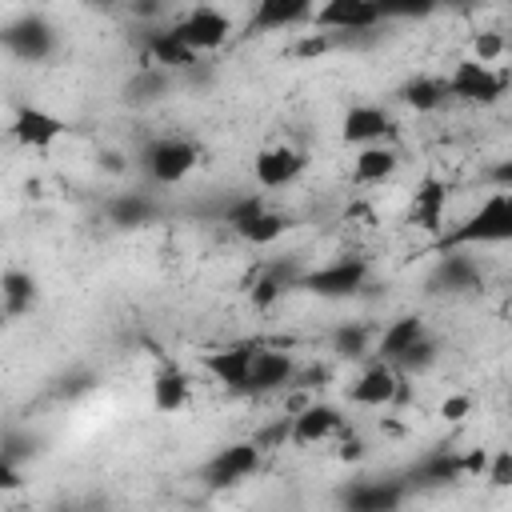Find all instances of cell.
I'll use <instances>...</instances> for the list:
<instances>
[{"instance_id": "6da1fadb", "label": "cell", "mask_w": 512, "mask_h": 512, "mask_svg": "<svg viewBox=\"0 0 512 512\" xmlns=\"http://www.w3.org/2000/svg\"><path fill=\"white\" fill-rule=\"evenodd\" d=\"M484 244H512V192L496 188L468 220H460L452 232H444L440 252H464V248H484Z\"/></svg>"}, {"instance_id": "7a4b0ae2", "label": "cell", "mask_w": 512, "mask_h": 512, "mask_svg": "<svg viewBox=\"0 0 512 512\" xmlns=\"http://www.w3.org/2000/svg\"><path fill=\"white\" fill-rule=\"evenodd\" d=\"M200 160V148L180 136H160L144 148V168L156 184H180Z\"/></svg>"}, {"instance_id": "3957f363", "label": "cell", "mask_w": 512, "mask_h": 512, "mask_svg": "<svg viewBox=\"0 0 512 512\" xmlns=\"http://www.w3.org/2000/svg\"><path fill=\"white\" fill-rule=\"evenodd\" d=\"M368 280V264L364 260H336V264H324L316 272H304L296 284L312 296H324V300H344V296H356Z\"/></svg>"}, {"instance_id": "277c9868", "label": "cell", "mask_w": 512, "mask_h": 512, "mask_svg": "<svg viewBox=\"0 0 512 512\" xmlns=\"http://www.w3.org/2000/svg\"><path fill=\"white\" fill-rule=\"evenodd\" d=\"M260 444L256 440H236V444H224L208 464H204V484L208 488H232L240 480H248L256 468H260Z\"/></svg>"}, {"instance_id": "5b68a950", "label": "cell", "mask_w": 512, "mask_h": 512, "mask_svg": "<svg viewBox=\"0 0 512 512\" xmlns=\"http://www.w3.org/2000/svg\"><path fill=\"white\" fill-rule=\"evenodd\" d=\"M448 96L468 104H496L504 96V76L492 72L484 60H460L448 76Z\"/></svg>"}, {"instance_id": "8992f818", "label": "cell", "mask_w": 512, "mask_h": 512, "mask_svg": "<svg viewBox=\"0 0 512 512\" xmlns=\"http://www.w3.org/2000/svg\"><path fill=\"white\" fill-rule=\"evenodd\" d=\"M172 32H176V36H180L188 48H196V52H212V48H220V44L228 40L232 20H228L220 8L200 4V8L184 12V16L172 24Z\"/></svg>"}, {"instance_id": "52a82bcc", "label": "cell", "mask_w": 512, "mask_h": 512, "mask_svg": "<svg viewBox=\"0 0 512 512\" xmlns=\"http://www.w3.org/2000/svg\"><path fill=\"white\" fill-rule=\"evenodd\" d=\"M4 44L20 60H44L56 48V32H52V24L44 16H20V20H12L4 28Z\"/></svg>"}, {"instance_id": "ba28073f", "label": "cell", "mask_w": 512, "mask_h": 512, "mask_svg": "<svg viewBox=\"0 0 512 512\" xmlns=\"http://www.w3.org/2000/svg\"><path fill=\"white\" fill-rule=\"evenodd\" d=\"M304 152L300 148H288V144H272V148H260L256 152V184L260 188H284L292 184L300 172H304Z\"/></svg>"}, {"instance_id": "9c48e42d", "label": "cell", "mask_w": 512, "mask_h": 512, "mask_svg": "<svg viewBox=\"0 0 512 512\" xmlns=\"http://www.w3.org/2000/svg\"><path fill=\"white\" fill-rule=\"evenodd\" d=\"M348 396H352V404H364V408H384V404L400 400V396H404V388H400L396 364H388V360L372 364V368H368V372L348 388Z\"/></svg>"}, {"instance_id": "30bf717a", "label": "cell", "mask_w": 512, "mask_h": 512, "mask_svg": "<svg viewBox=\"0 0 512 512\" xmlns=\"http://www.w3.org/2000/svg\"><path fill=\"white\" fill-rule=\"evenodd\" d=\"M392 132H396L392 116L376 104H352L340 124L344 144H376V140H392Z\"/></svg>"}, {"instance_id": "8fae6325", "label": "cell", "mask_w": 512, "mask_h": 512, "mask_svg": "<svg viewBox=\"0 0 512 512\" xmlns=\"http://www.w3.org/2000/svg\"><path fill=\"white\" fill-rule=\"evenodd\" d=\"M340 504L352 512H392L404 504V484L400 480H360L340 492Z\"/></svg>"}, {"instance_id": "7c38bea8", "label": "cell", "mask_w": 512, "mask_h": 512, "mask_svg": "<svg viewBox=\"0 0 512 512\" xmlns=\"http://www.w3.org/2000/svg\"><path fill=\"white\" fill-rule=\"evenodd\" d=\"M296 380V364L288 352H268V348H256V360H252V372H248V384L244 392L252 396H264V392H276L284 384Z\"/></svg>"}, {"instance_id": "4fadbf2b", "label": "cell", "mask_w": 512, "mask_h": 512, "mask_svg": "<svg viewBox=\"0 0 512 512\" xmlns=\"http://www.w3.org/2000/svg\"><path fill=\"white\" fill-rule=\"evenodd\" d=\"M320 28H340V32H364L372 24H380V8L376 0H324V8L316 12Z\"/></svg>"}, {"instance_id": "5bb4252c", "label": "cell", "mask_w": 512, "mask_h": 512, "mask_svg": "<svg viewBox=\"0 0 512 512\" xmlns=\"http://www.w3.org/2000/svg\"><path fill=\"white\" fill-rule=\"evenodd\" d=\"M444 208H448V184L440 176H424L420 188L412 192L408 220L420 224L424 232H440L444 228Z\"/></svg>"}, {"instance_id": "9a60e30c", "label": "cell", "mask_w": 512, "mask_h": 512, "mask_svg": "<svg viewBox=\"0 0 512 512\" xmlns=\"http://www.w3.org/2000/svg\"><path fill=\"white\" fill-rule=\"evenodd\" d=\"M256 348H260V344H228V348H220V352H208L204 364H208V372H212L220 384L244 392L248 372H252V360H256Z\"/></svg>"}, {"instance_id": "2e32d148", "label": "cell", "mask_w": 512, "mask_h": 512, "mask_svg": "<svg viewBox=\"0 0 512 512\" xmlns=\"http://www.w3.org/2000/svg\"><path fill=\"white\" fill-rule=\"evenodd\" d=\"M68 132V124L60 120V116H52V112H44V108H20L16 112V120H12V136L20 140V144H28V148H48L52 140H60Z\"/></svg>"}, {"instance_id": "e0dca14e", "label": "cell", "mask_w": 512, "mask_h": 512, "mask_svg": "<svg viewBox=\"0 0 512 512\" xmlns=\"http://www.w3.org/2000/svg\"><path fill=\"white\" fill-rule=\"evenodd\" d=\"M344 428V416L340 408L332 404H308L292 416V440L296 444H320V440H332L336 432Z\"/></svg>"}, {"instance_id": "ac0fdd59", "label": "cell", "mask_w": 512, "mask_h": 512, "mask_svg": "<svg viewBox=\"0 0 512 512\" xmlns=\"http://www.w3.org/2000/svg\"><path fill=\"white\" fill-rule=\"evenodd\" d=\"M312 16V0H256L248 16V32H280Z\"/></svg>"}, {"instance_id": "d6986e66", "label": "cell", "mask_w": 512, "mask_h": 512, "mask_svg": "<svg viewBox=\"0 0 512 512\" xmlns=\"http://www.w3.org/2000/svg\"><path fill=\"white\" fill-rule=\"evenodd\" d=\"M480 284H484V276H480L476 260H468L460 252H444L432 272V288H440V292H476Z\"/></svg>"}, {"instance_id": "ffe728a7", "label": "cell", "mask_w": 512, "mask_h": 512, "mask_svg": "<svg viewBox=\"0 0 512 512\" xmlns=\"http://www.w3.org/2000/svg\"><path fill=\"white\" fill-rule=\"evenodd\" d=\"M412 476L420 484H456V480H464V456L452 452V448H436V452L420 456V464L412 468Z\"/></svg>"}, {"instance_id": "44dd1931", "label": "cell", "mask_w": 512, "mask_h": 512, "mask_svg": "<svg viewBox=\"0 0 512 512\" xmlns=\"http://www.w3.org/2000/svg\"><path fill=\"white\" fill-rule=\"evenodd\" d=\"M420 336H428L420 316H396V320L384 328V336H380V348H376V352H380V360L396 364V360H400V356H404Z\"/></svg>"}, {"instance_id": "7402d4cb", "label": "cell", "mask_w": 512, "mask_h": 512, "mask_svg": "<svg viewBox=\"0 0 512 512\" xmlns=\"http://www.w3.org/2000/svg\"><path fill=\"white\" fill-rule=\"evenodd\" d=\"M196 48H188L172 28H164V32H152L148 36V60L152 64H160V68H192L196 64Z\"/></svg>"}, {"instance_id": "603a6c76", "label": "cell", "mask_w": 512, "mask_h": 512, "mask_svg": "<svg viewBox=\"0 0 512 512\" xmlns=\"http://www.w3.org/2000/svg\"><path fill=\"white\" fill-rule=\"evenodd\" d=\"M184 400H188V376H184V368L164 364V368L156 372V380H152V404H156L160 412H180Z\"/></svg>"}, {"instance_id": "cb8c5ba5", "label": "cell", "mask_w": 512, "mask_h": 512, "mask_svg": "<svg viewBox=\"0 0 512 512\" xmlns=\"http://www.w3.org/2000/svg\"><path fill=\"white\" fill-rule=\"evenodd\" d=\"M396 164H400V156H396L392 144H364V152L356 156V180L360 184H380L396 172Z\"/></svg>"}, {"instance_id": "d4e9b609", "label": "cell", "mask_w": 512, "mask_h": 512, "mask_svg": "<svg viewBox=\"0 0 512 512\" xmlns=\"http://www.w3.org/2000/svg\"><path fill=\"white\" fill-rule=\"evenodd\" d=\"M0 296H4V316L16 320L36 304V280L20 268H8L4 280H0Z\"/></svg>"}, {"instance_id": "484cf974", "label": "cell", "mask_w": 512, "mask_h": 512, "mask_svg": "<svg viewBox=\"0 0 512 512\" xmlns=\"http://www.w3.org/2000/svg\"><path fill=\"white\" fill-rule=\"evenodd\" d=\"M156 216V200L140 196V192H120L108 200V220L120 224V228H140Z\"/></svg>"}, {"instance_id": "4316f807", "label": "cell", "mask_w": 512, "mask_h": 512, "mask_svg": "<svg viewBox=\"0 0 512 512\" xmlns=\"http://www.w3.org/2000/svg\"><path fill=\"white\" fill-rule=\"evenodd\" d=\"M400 100H404L408 108H416V112H432V108H440V104L448 100V80L416 76V80H408V84L400 88Z\"/></svg>"}, {"instance_id": "83f0119b", "label": "cell", "mask_w": 512, "mask_h": 512, "mask_svg": "<svg viewBox=\"0 0 512 512\" xmlns=\"http://www.w3.org/2000/svg\"><path fill=\"white\" fill-rule=\"evenodd\" d=\"M284 228H288V216L284 212H276V208H264L260 216H252L248 224H240L236 232L248 240V244H272V240H280L284 236Z\"/></svg>"}, {"instance_id": "f1b7e54d", "label": "cell", "mask_w": 512, "mask_h": 512, "mask_svg": "<svg viewBox=\"0 0 512 512\" xmlns=\"http://www.w3.org/2000/svg\"><path fill=\"white\" fill-rule=\"evenodd\" d=\"M380 20H424L440 8V0H376Z\"/></svg>"}, {"instance_id": "f546056e", "label": "cell", "mask_w": 512, "mask_h": 512, "mask_svg": "<svg viewBox=\"0 0 512 512\" xmlns=\"http://www.w3.org/2000/svg\"><path fill=\"white\" fill-rule=\"evenodd\" d=\"M332 348H336V356H344V360H360V356L368 352V328H364V324H344V328H336V332H332Z\"/></svg>"}, {"instance_id": "4dcf8cb0", "label": "cell", "mask_w": 512, "mask_h": 512, "mask_svg": "<svg viewBox=\"0 0 512 512\" xmlns=\"http://www.w3.org/2000/svg\"><path fill=\"white\" fill-rule=\"evenodd\" d=\"M168 88V76H164V68L160 64H152V68H144L132 84H128V100H136V104H144V100H152V96H160Z\"/></svg>"}, {"instance_id": "1f68e13d", "label": "cell", "mask_w": 512, "mask_h": 512, "mask_svg": "<svg viewBox=\"0 0 512 512\" xmlns=\"http://www.w3.org/2000/svg\"><path fill=\"white\" fill-rule=\"evenodd\" d=\"M268 208V200L260 196V192H248V196H232L228 200V208H224V220L232 224V228H240V224H248L252 216H260Z\"/></svg>"}, {"instance_id": "d6a6232c", "label": "cell", "mask_w": 512, "mask_h": 512, "mask_svg": "<svg viewBox=\"0 0 512 512\" xmlns=\"http://www.w3.org/2000/svg\"><path fill=\"white\" fill-rule=\"evenodd\" d=\"M432 364H436V344H432L428 336H420V340L396 360L400 372H424V368H432Z\"/></svg>"}, {"instance_id": "836d02e7", "label": "cell", "mask_w": 512, "mask_h": 512, "mask_svg": "<svg viewBox=\"0 0 512 512\" xmlns=\"http://www.w3.org/2000/svg\"><path fill=\"white\" fill-rule=\"evenodd\" d=\"M484 480L496 484V488H508V484H512V452H508V448H504V452H492Z\"/></svg>"}, {"instance_id": "e575fe53", "label": "cell", "mask_w": 512, "mask_h": 512, "mask_svg": "<svg viewBox=\"0 0 512 512\" xmlns=\"http://www.w3.org/2000/svg\"><path fill=\"white\" fill-rule=\"evenodd\" d=\"M284 288H288V284H284L276 272H268V276H260V280H256V288H252V304H256V308H268Z\"/></svg>"}, {"instance_id": "d590c367", "label": "cell", "mask_w": 512, "mask_h": 512, "mask_svg": "<svg viewBox=\"0 0 512 512\" xmlns=\"http://www.w3.org/2000/svg\"><path fill=\"white\" fill-rule=\"evenodd\" d=\"M500 52H504V40H500L496 32H480V36H476V60L492 64Z\"/></svg>"}, {"instance_id": "8d00e7d4", "label": "cell", "mask_w": 512, "mask_h": 512, "mask_svg": "<svg viewBox=\"0 0 512 512\" xmlns=\"http://www.w3.org/2000/svg\"><path fill=\"white\" fill-rule=\"evenodd\" d=\"M468 408H472V400H468V396H448V400L440 404V416H444V420H464V416H468Z\"/></svg>"}, {"instance_id": "74e56055", "label": "cell", "mask_w": 512, "mask_h": 512, "mask_svg": "<svg viewBox=\"0 0 512 512\" xmlns=\"http://www.w3.org/2000/svg\"><path fill=\"white\" fill-rule=\"evenodd\" d=\"M488 180H492L496 188H508V192H512V156H508V160H500V164L488 172Z\"/></svg>"}, {"instance_id": "f35d334b", "label": "cell", "mask_w": 512, "mask_h": 512, "mask_svg": "<svg viewBox=\"0 0 512 512\" xmlns=\"http://www.w3.org/2000/svg\"><path fill=\"white\" fill-rule=\"evenodd\" d=\"M364 456V440L360 436H344L340 440V460H360Z\"/></svg>"}, {"instance_id": "ab89813d", "label": "cell", "mask_w": 512, "mask_h": 512, "mask_svg": "<svg viewBox=\"0 0 512 512\" xmlns=\"http://www.w3.org/2000/svg\"><path fill=\"white\" fill-rule=\"evenodd\" d=\"M0 488H4V492L20 488V472H16V464H4V460H0Z\"/></svg>"}, {"instance_id": "60d3db41", "label": "cell", "mask_w": 512, "mask_h": 512, "mask_svg": "<svg viewBox=\"0 0 512 512\" xmlns=\"http://www.w3.org/2000/svg\"><path fill=\"white\" fill-rule=\"evenodd\" d=\"M324 48H328V40H324V36H312V40H304V44H300V52H304V56H316V52H324Z\"/></svg>"}, {"instance_id": "b9f144b4", "label": "cell", "mask_w": 512, "mask_h": 512, "mask_svg": "<svg viewBox=\"0 0 512 512\" xmlns=\"http://www.w3.org/2000/svg\"><path fill=\"white\" fill-rule=\"evenodd\" d=\"M132 8H136V12H140V16H156V12H160V8H164V4H160V0H136V4H132Z\"/></svg>"}, {"instance_id": "7bdbcfd3", "label": "cell", "mask_w": 512, "mask_h": 512, "mask_svg": "<svg viewBox=\"0 0 512 512\" xmlns=\"http://www.w3.org/2000/svg\"><path fill=\"white\" fill-rule=\"evenodd\" d=\"M440 4H448V8H460V12H464V8H472V4H480V0H440Z\"/></svg>"}, {"instance_id": "ee69618b", "label": "cell", "mask_w": 512, "mask_h": 512, "mask_svg": "<svg viewBox=\"0 0 512 512\" xmlns=\"http://www.w3.org/2000/svg\"><path fill=\"white\" fill-rule=\"evenodd\" d=\"M80 4H112V0H80Z\"/></svg>"}]
</instances>
